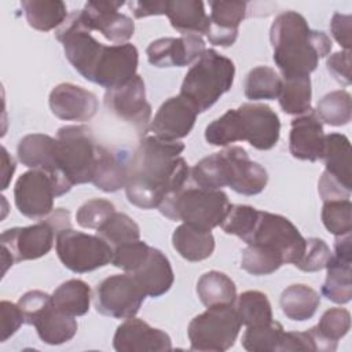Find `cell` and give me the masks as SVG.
Listing matches in <instances>:
<instances>
[{
  "mask_svg": "<svg viewBox=\"0 0 352 352\" xmlns=\"http://www.w3.org/2000/svg\"><path fill=\"white\" fill-rule=\"evenodd\" d=\"M182 142L146 136L128 160L125 194L140 209H154L169 195L184 188L190 168L180 155Z\"/></svg>",
  "mask_w": 352,
  "mask_h": 352,
  "instance_id": "cell-1",
  "label": "cell"
},
{
  "mask_svg": "<svg viewBox=\"0 0 352 352\" xmlns=\"http://www.w3.org/2000/svg\"><path fill=\"white\" fill-rule=\"evenodd\" d=\"M270 40L274 48V62L282 77L309 76L319 59L331 51V40L322 30H312L307 19L296 12L279 14L271 25Z\"/></svg>",
  "mask_w": 352,
  "mask_h": 352,
  "instance_id": "cell-2",
  "label": "cell"
},
{
  "mask_svg": "<svg viewBox=\"0 0 352 352\" xmlns=\"http://www.w3.org/2000/svg\"><path fill=\"white\" fill-rule=\"evenodd\" d=\"M234 77L235 66L230 58L214 50H205L186 73L180 96L198 113H204L232 87Z\"/></svg>",
  "mask_w": 352,
  "mask_h": 352,
  "instance_id": "cell-3",
  "label": "cell"
},
{
  "mask_svg": "<svg viewBox=\"0 0 352 352\" xmlns=\"http://www.w3.org/2000/svg\"><path fill=\"white\" fill-rule=\"evenodd\" d=\"M228 197L221 190H205L201 187L182 188L166 197L158 206V210L173 221L212 231L220 226L230 210Z\"/></svg>",
  "mask_w": 352,
  "mask_h": 352,
  "instance_id": "cell-4",
  "label": "cell"
},
{
  "mask_svg": "<svg viewBox=\"0 0 352 352\" xmlns=\"http://www.w3.org/2000/svg\"><path fill=\"white\" fill-rule=\"evenodd\" d=\"M58 161L60 170L72 184L91 183L99 144L95 143L91 129L87 125H66L56 132Z\"/></svg>",
  "mask_w": 352,
  "mask_h": 352,
  "instance_id": "cell-5",
  "label": "cell"
},
{
  "mask_svg": "<svg viewBox=\"0 0 352 352\" xmlns=\"http://www.w3.org/2000/svg\"><path fill=\"white\" fill-rule=\"evenodd\" d=\"M213 175L217 190L230 187L242 195H256L268 183L267 170L249 158L245 148L230 146L212 154Z\"/></svg>",
  "mask_w": 352,
  "mask_h": 352,
  "instance_id": "cell-6",
  "label": "cell"
},
{
  "mask_svg": "<svg viewBox=\"0 0 352 352\" xmlns=\"http://www.w3.org/2000/svg\"><path fill=\"white\" fill-rule=\"evenodd\" d=\"M241 320L232 305H214L197 315L187 334L192 351L224 352L230 349L241 330Z\"/></svg>",
  "mask_w": 352,
  "mask_h": 352,
  "instance_id": "cell-7",
  "label": "cell"
},
{
  "mask_svg": "<svg viewBox=\"0 0 352 352\" xmlns=\"http://www.w3.org/2000/svg\"><path fill=\"white\" fill-rule=\"evenodd\" d=\"M18 305L25 323L36 327L40 340L48 345H60L70 341L77 333V322L52 304V296L41 290L25 293Z\"/></svg>",
  "mask_w": 352,
  "mask_h": 352,
  "instance_id": "cell-8",
  "label": "cell"
},
{
  "mask_svg": "<svg viewBox=\"0 0 352 352\" xmlns=\"http://www.w3.org/2000/svg\"><path fill=\"white\" fill-rule=\"evenodd\" d=\"M56 254L60 263L77 274L91 272L111 263L113 248L99 235L76 231L72 227L56 234Z\"/></svg>",
  "mask_w": 352,
  "mask_h": 352,
  "instance_id": "cell-9",
  "label": "cell"
},
{
  "mask_svg": "<svg viewBox=\"0 0 352 352\" xmlns=\"http://www.w3.org/2000/svg\"><path fill=\"white\" fill-rule=\"evenodd\" d=\"M56 234L55 227L47 219L28 227L6 230L0 236L3 274L14 263L45 256L51 250Z\"/></svg>",
  "mask_w": 352,
  "mask_h": 352,
  "instance_id": "cell-10",
  "label": "cell"
},
{
  "mask_svg": "<svg viewBox=\"0 0 352 352\" xmlns=\"http://www.w3.org/2000/svg\"><path fill=\"white\" fill-rule=\"evenodd\" d=\"M267 245L280 253L285 264H297L304 254L307 239L285 216L260 210L256 227L248 241Z\"/></svg>",
  "mask_w": 352,
  "mask_h": 352,
  "instance_id": "cell-11",
  "label": "cell"
},
{
  "mask_svg": "<svg viewBox=\"0 0 352 352\" xmlns=\"http://www.w3.org/2000/svg\"><path fill=\"white\" fill-rule=\"evenodd\" d=\"M146 293L131 274H117L104 278L95 289V308L99 314L116 319L133 318Z\"/></svg>",
  "mask_w": 352,
  "mask_h": 352,
  "instance_id": "cell-12",
  "label": "cell"
},
{
  "mask_svg": "<svg viewBox=\"0 0 352 352\" xmlns=\"http://www.w3.org/2000/svg\"><path fill=\"white\" fill-rule=\"evenodd\" d=\"M60 195L55 179L36 169L22 173L14 187L15 206L21 214L29 219L47 217L54 209V198Z\"/></svg>",
  "mask_w": 352,
  "mask_h": 352,
  "instance_id": "cell-13",
  "label": "cell"
},
{
  "mask_svg": "<svg viewBox=\"0 0 352 352\" xmlns=\"http://www.w3.org/2000/svg\"><path fill=\"white\" fill-rule=\"evenodd\" d=\"M104 106L118 118L131 124L139 135H144L151 118V106L146 99L143 78L136 74L124 85L106 89Z\"/></svg>",
  "mask_w": 352,
  "mask_h": 352,
  "instance_id": "cell-14",
  "label": "cell"
},
{
  "mask_svg": "<svg viewBox=\"0 0 352 352\" xmlns=\"http://www.w3.org/2000/svg\"><path fill=\"white\" fill-rule=\"evenodd\" d=\"M124 1H88L78 11L82 25L88 30L100 32L113 44H125L135 33L133 21L118 12Z\"/></svg>",
  "mask_w": 352,
  "mask_h": 352,
  "instance_id": "cell-15",
  "label": "cell"
},
{
  "mask_svg": "<svg viewBox=\"0 0 352 352\" xmlns=\"http://www.w3.org/2000/svg\"><path fill=\"white\" fill-rule=\"evenodd\" d=\"M16 154L22 165L52 176L62 195L70 191L73 184L66 179L59 166L56 138L44 133L26 135L18 143Z\"/></svg>",
  "mask_w": 352,
  "mask_h": 352,
  "instance_id": "cell-16",
  "label": "cell"
},
{
  "mask_svg": "<svg viewBox=\"0 0 352 352\" xmlns=\"http://www.w3.org/2000/svg\"><path fill=\"white\" fill-rule=\"evenodd\" d=\"M241 118L242 138L257 150H270L280 133V121L278 114L263 103H243L238 109Z\"/></svg>",
  "mask_w": 352,
  "mask_h": 352,
  "instance_id": "cell-17",
  "label": "cell"
},
{
  "mask_svg": "<svg viewBox=\"0 0 352 352\" xmlns=\"http://www.w3.org/2000/svg\"><path fill=\"white\" fill-rule=\"evenodd\" d=\"M139 54L133 44L106 45L92 82L106 89L117 88L136 76Z\"/></svg>",
  "mask_w": 352,
  "mask_h": 352,
  "instance_id": "cell-18",
  "label": "cell"
},
{
  "mask_svg": "<svg viewBox=\"0 0 352 352\" xmlns=\"http://www.w3.org/2000/svg\"><path fill=\"white\" fill-rule=\"evenodd\" d=\"M205 50L201 36L186 34L158 38L150 43L146 54L148 62L155 67H183L199 59Z\"/></svg>",
  "mask_w": 352,
  "mask_h": 352,
  "instance_id": "cell-19",
  "label": "cell"
},
{
  "mask_svg": "<svg viewBox=\"0 0 352 352\" xmlns=\"http://www.w3.org/2000/svg\"><path fill=\"white\" fill-rule=\"evenodd\" d=\"M113 346L118 352H162L172 349V341L161 329L133 316L117 327Z\"/></svg>",
  "mask_w": 352,
  "mask_h": 352,
  "instance_id": "cell-20",
  "label": "cell"
},
{
  "mask_svg": "<svg viewBox=\"0 0 352 352\" xmlns=\"http://www.w3.org/2000/svg\"><path fill=\"white\" fill-rule=\"evenodd\" d=\"M197 114L195 107L180 95L169 98L157 110L150 131L160 139L179 140L191 132Z\"/></svg>",
  "mask_w": 352,
  "mask_h": 352,
  "instance_id": "cell-21",
  "label": "cell"
},
{
  "mask_svg": "<svg viewBox=\"0 0 352 352\" xmlns=\"http://www.w3.org/2000/svg\"><path fill=\"white\" fill-rule=\"evenodd\" d=\"M48 103L52 114L63 121H89L98 111L96 95L70 82L56 85L50 94Z\"/></svg>",
  "mask_w": 352,
  "mask_h": 352,
  "instance_id": "cell-22",
  "label": "cell"
},
{
  "mask_svg": "<svg viewBox=\"0 0 352 352\" xmlns=\"http://www.w3.org/2000/svg\"><path fill=\"white\" fill-rule=\"evenodd\" d=\"M323 147V125L315 111L311 110L309 113L302 114L292 121L289 150L294 158L315 162L322 158Z\"/></svg>",
  "mask_w": 352,
  "mask_h": 352,
  "instance_id": "cell-23",
  "label": "cell"
},
{
  "mask_svg": "<svg viewBox=\"0 0 352 352\" xmlns=\"http://www.w3.org/2000/svg\"><path fill=\"white\" fill-rule=\"evenodd\" d=\"M209 26L205 36L213 45L231 47L246 16L248 4L245 1H209Z\"/></svg>",
  "mask_w": 352,
  "mask_h": 352,
  "instance_id": "cell-24",
  "label": "cell"
},
{
  "mask_svg": "<svg viewBox=\"0 0 352 352\" xmlns=\"http://www.w3.org/2000/svg\"><path fill=\"white\" fill-rule=\"evenodd\" d=\"M148 297L165 294L173 285L175 275L168 257L158 249H148L144 260L131 272Z\"/></svg>",
  "mask_w": 352,
  "mask_h": 352,
  "instance_id": "cell-25",
  "label": "cell"
},
{
  "mask_svg": "<svg viewBox=\"0 0 352 352\" xmlns=\"http://www.w3.org/2000/svg\"><path fill=\"white\" fill-rule=\"evenodd\" d=\"M165 15L172 28L183 36L205 34L209 26V15L199 0H168Z\"/></svg>",
  "mask_w": 352,
  "mask_h": 352,
  "instance_id": "cell-26",
  "label": "cell"
},
{
  "mask_svg": "<svg viewBox=\"0 0 352 352\" xmlns=\"http://www.w3.org/2000/svg\"><path fill=\"white\" fill-rule=\"evenodd\" d=\"M128 160L125 154L114 153L99 146L98 162L91 183L104 192H116L125 188Z\"/></svg>",
  "mask_w": 352,
  "mask_h": 352,
  "instance_id": "cell-27",
  "label": "cell"
},
{
  "mask_svg": "<svg viewBox=\"0 0 352 352\" xmlns=\"http://www.w3.org/2000/svg\"><path fill=\"white\" fill-rule=\"evenodd\" d=\"M172 245L187 261H202L212 256L214 238L210 231L183 223L173 231Z\"/></svg>",
  "mask_w": 352,
  "mask_h": 352,
  "instance_id": "cell-28",
  "label": "cell"
},
{
  "mask_svg": "<svg viewBox=\"0 0 352 352\" xmlns=\"http://www.w3.org/2000/svg\"><path fill=\"white\" fill-rule=\"evenodd\" d=\"M324 172L348 188H352L351 182V144L349 139L342 133L324 135V147L322 158Z\"/></svg>",
  "mask_w": 352,
  "mask_h": 352,
  "instance_id": "cell-29",
  "label": "cell"
},
{
  "mask_svg": "<svg viewBox=\"0 0 352 352\" xmlns=\"http://www.w3.org/2000/svg\"><path fill=\"white\" fill-rule=\"evenodd\" d=\"M352 257L331 254L326 264V279L322 286V294L336 302L346 304L352 298Z\"/></svg>",
  "mask_w": 352,
  "mask_h": 352,
  "instance_id": "cell-30",
  "label": "cell"
},
{
  "mask_svg": "<svg viewBox=\"0 0 352 352\" xmlns=\"http://www.w3.org/2000/svg\"><path fill=\"white\" fill-rule=\"evenodd\" d=\"M351 329V314L345 308H330L327 309L319 323L309 329L312 333L316 351L333 352L337 349L338 341Z\"/></svg>",
  "mask_w": 352,
  "mask_h": 352,
  "instance_id": "cell-31",
  "label": "cell"
},
{
  "mask_svg": "<svg viewBox=\"0 0 352 352\" xmlns=\"http://www.w3.org/2000/svg\"><path fill=\"white\" fill-rule=\"evenodd\" d=\"M279 304L286 318L302 322L315 315L320 304V297L312 287L298 283L292 285L282 292Z\"/></svg>",
  "mask_w": 352,
  "mask_h": 352,
  "instance_id": "cell-32",
  "label": "cell"
},
{
  "mask_svg": "<svg viewBox=\"0 0 352 352\" xmlns=\"http://www.w3.org/2000/svg\"><path fill=\"white\" fill-rule=\"evenodd\" d=\"M21 7L29 26L40 32L59 28L67 18L66 4L60 0H23Z\"/></svg>",
  "mask_w": 352,
  "mask_h": 352,
  "instance_id": "cell-33",
  "label": "cell"
},
{
  "mask_svg": "<svg viewBox=\"0 0 352 352\" xmlns=\"http://www.w3.org/2000/svg\"><path fill=\"white\" fill-rule=\"evenodd\" d=\"M197 294L205 307L232 305L236 300V286L224 272L209 271L198 279Z\"/></svg>",
  "mask_w": 352,
  "mask_h": 352,
  "instance_id": "cell-34",
  "label": "cell"
},
{
  "mask_svg": "<svg viewBox=\"0 0 352 352\" xmlns=\"http://www.w3.org/2000/svg\"><path fill=\"white\" fill-rule=\"evenodd\" d=\"M52 304L69 316H82L91 304V289L81 279H69L52 293Z\"/></svg>",
  "mask_w": 352,
  "mask_h": 352,
  "instance_id": "cell-35",
  "label": "cell"
},
{
  "mask_svg": "<svg viewBox=\"0 0 352 352\" xmlns=\"http://www.w3.org/2000/svg\"><path fill=\"white\" fill-rule=\"evenodd\" d=\"M311 78L309 76L282 77V88L278 96L279 106L286 114L302 116L311 109Z\"/></svg>",
  "mask_w": 352,
  "mask_h": 352,
  "instance_id": "cell-36",
  "label": "cell"
},
{
  "mask_svg": "<svg viewBox=\"0 0 352 352\" xmlns=\"http://www.w3.org/2000/svg\"><path fill=\"white\" fill-rule=\"evenodd\" d=\"M236 314L246 327L260 326L272 322V308L268 297L258 290L243 292L236 297Z\"/></svg>",
  "mask_w": 352,
  "mask_h": 352,
  "instance_id": "cell-37",
  "label": "cell"
},
{
  "mask_svg": "<svg viewBox=\"0 0 352 352\" xmlns=\"http://www.w3.org/2000/svg\"><path fill=\"white\" fill-rule=\"evenodd\" d=\"M282 77L270 66H257L245 78V96L250 100H272L279 96Z\"/></svg>",
  "mask_w": 352,
  "mask_h": 352,
  "instance_id": "cell-38",
  "label": "cell"
},
{
  "mask_svg": "<svg viewBox=\"0 0 352 352\" xmlns=\"http://www.w3.org/2000/svg\"><path fill=\"white\" fill-rule=\"evenodd\" d=\"M285 264L279 252L267 245L250 243L242 250L241 267L252 275H270Z\"/></svg>",
  "mask_w": 352,
  "mask_h": 352,
  "instance_id": "cell-39",
  "label": "cell"
},
{
  "mask_svg": "<svg viewBox=\"0 0 352 352\" xmlns=\"http://www.w3.org/2000/svg\"><path fill=\"white\" fill-rule=\"evenodd\" d=\"M315 114L322 122L331 126L346 125L352 117V99L349 92L338 89L324 95L319 100Z\"/></svg>",
  "mask_w": 352,
  "mask_h": 352,
  "instance_id": "cell-40",
  "label": "cell"
},
{
  "mask_svg": "<svg viewBox=\"0 0 352 352\" xmlns=\"http://www.w3.org/2000/svg\"><path fill=\"white\" fill-rule=\"evenodd\" d=\"M283 326L279 322L250 326L242 336V346L250 352H275L279 351L283 338Z\"/></svg>",
  "mask_w": 352,
  "mask_h": 352,
  "instance_id": "cell-41",
  "label": "cell"
},
{
  "mask_svg": "<svg viewBox=\"0 0 352 352\" xmlns=\"http://www.w3.org/2000/svg\"><path fill=\"white\" fill-rule=\"evenodd\" d=\"M96 235L103 238L111 248L138 241L140 228L133 219L125 213L114 212L107 221L96 230Z\"/></svg>",
  "mask_w": 352,
  "mask_h": 352,
  "instance_id": "cell-42",
  "label": "cell"
},
{
  "mask_svg": "<svg viewBox=\"0 0 352 352\" xmlns=\"http://www.w3.org/2000/svg\"><path fill=\"white\" fill-rule=\"evenodd\" d=\"M205 139L212 146L223 147L235 142H242L243 138L238 110L231 109L212 121L205 129Z\"/></svg>",
  "mask_w": 352,
  "mask_h": 352,
  "instance_id": "cell-43",
  "label": "cell"
},
{
  "mask_svg": "<svg viewBox=\"0 0 352 352\" xmlns=\"http://www.w3.org/2000/svg\"><path fill=\"white\" fill-rule=\"evenodd\" d=\"M258 213L260 210L250 205H231L220 226L226 234L236 235L248 243L256 227Z\"/></svg>",
  "mask_w": 352,
  "mask_h": 352,
  "instance_id": "cell-44",
  "label": "cell"
},
{
  "mask_svg": "<svg viewBox=\"0 0 352 352\" xmlns=\"http://www.w3.org/2000/svg\"><path fill=\"white\" fill-rule=\"evenodd\" d=\"M352 204L349 199L326 201L322 208V223L333 235H345L352 230Z\"/></svg>",
  "mask_w": 352,
  "mask_h": 352,
  "instance_id": "cell-45",
  "label": "cell"
},
{
  "mask_svg": "<svg viewBox=\"0 0 352 352\" xmlns=\"http://www.w3.org/2000/svg\"><path fill=\"white\" fill-rule=\"evenodd\" d=\"M114 212L116 208L110 201L103 198H94L78 208L76 213V220L82 228L98 230L107 221V219Z\"/></svg>",
  "mask_w": 352,
  "mask_h": 352,
  "instance_id": "cell-46",
  "label": "cell"
},
{
  "mask_svg": "<svg viewBox=\"0 0 352 352\" xmlns=\"http://www.w3.org/2000/svg\"><path fill=\"white\" fill-rule=\"evenodd\" d=\"M150 246L143 241H133L113 248L111 264L131 274L147 256Z\"/></svg>",
  "mask_w": 352,
  "mask_h": 352,
  "instance_id": "cell-47",
  "label": "cell"
},
{
  "mask_svg": "<svg viewBox=\"0 0 352 352\" xmlns=\"http://www.w3.org/2000/svg\"><path fill=\"white\" fill-rule=\"evenodd\" d=\"M331 252L326 242L319 238L307 239L305 250L296 267L304 272H316L326 267Z\"/></svg>",
  "mask_w": 352,
  "mask_h": 352,
  "instance_id": "cell-48",
  "label": "cell"
},
{
  "mask_svg": "<svg viewBox=\"0 0 352 352\" xmlns=\"http://www.w3.org/2000/svg\"><path fill=\"white\" fill-rule=\"evenodd\" d=\"M0 314H1L0 341L4 342L12 334L16 333V330L22 326V323H25V318L18 304H12L6 300L0 302Z\"/></svg>",
  "mask_w": 352,
  "mask_h": 352,
  "instance_id": "cell-49",
  "label": "cell"
},
{
  "mask_svg": "<svg viewBox=\"0 0 352 352\" xmlns=\"http://www.w3.org/2000/svg\"><path fill=\"white\" fill-rule=\"evenodd\" d=\"M327 72L333 76V78L342 84L349 85L352 82L351 76V51H340L330 55L326 60Z\"/></svg>",
  "mask_w": 352,
  "mask_h": 352,
  "instance_id": "cell-50",
  "label": "cell"
},
{
  "mask_svg": "<svg viewBox=\"0 0 352 352\" xmlns=\"http://www.w3.org/2000/svg\"><path fill=\"white\" fill-rule=\"evenodd\" d=\"M279 351H316V342L309 330L285 331Z\"/></svg>",
  "mask_w": 352,
  "mask_h": 352,
  "instance_id": "cell-51",
  "label": "cell"
},
{
  "mask_svg": "<svg viewBox=\"0 0 352 352\" xmlns=\"http://www.w3.org/2000/svg\"><path fill=\"white\" fill-rule=\"evenodd\" d=\"M351 190L352 188L345 187L344 184H341L340 182L333 179L326 172L322 173V176L319 179V183H318L319 195L324 202L326 201H336V199H349Z\"/></svg>",
  "mask_w": 352,
  "mask_h": 352,
  "instance_id": "cell-52",
  "label": "cell"
},
{
  "mask_svg": "<svg viewBox=\"0 0 352 352\" xmlns=\"http://www.w3.org/2000/svg\"><path fill=\"white\" fill-rule=\"evenodd\" d=\"M351 15L340 12H336L330 22V30L333 37L345 51H351Z\"/></svg>",
  "mask_w": 352,
  "mask_h": 352,
  "instance_id": "cell-53",
  "label": "cell"
},
{
  "mask_svg": "<svg viewBox=\"0 0 352 352\" xmlns=\"http://www.w3.org/2000/svg\"><path fill=\"white\" fill-rule=\"evenodd\" d=\"M128 6H129L133 16L140 19V18H146V16H151V15H165L168 0L166 1H162V0L129 1Z\"/></svg>",
  "mask_w": 352,
  "mask_h": 352,
  "instance_id": "cell-54",
  "label": "cell"
},
{
  "mask_svg": "<svg viewBox=\"0 0 352 352\" xmlns=\"http://www.w3.org/2000/svg\"><path fill=\"white\" fill-rule=\"evenodd\" d=\"M15 172V161L14 158L8 154L6 147H1V176H3V183L1 188L6 190L10 184V180L12 179V175Z\"/></svg>",
  "mask_w": 352,
  "mask_h": 352,
  "instance_id": "cell-55",
  "label": "cell"
}]
</instances>
